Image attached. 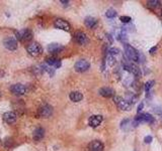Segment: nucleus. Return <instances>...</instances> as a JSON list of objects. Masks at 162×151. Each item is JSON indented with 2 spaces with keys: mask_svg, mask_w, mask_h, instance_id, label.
<instances>
[{
  "mask_svg": "<svg viewBox=\"0 0 162 151\" xmlns=\"http://www.w3.org/2000/svg\"><path fill=\"white\" fill-rule=\"evenodd\" d=\"M125 54H126L127 58L130 61L140 62V54H139V52L133 46H131L130 44H125Z\"/></svg>",
  "mask_w": 162,
  "mask_h": 151,
  "instance_id": "nucleus-1",
  "label": "nucleus"
},
{
  "mask_svg": "<svg viewBox=\"0 0 162 151\" xmlns=\"http://www.w3.org/2000/svg\"><path fill=\"white\" fill-rule=\"evenodd\" d=\"M15 35L18 40H20L22 42H26V41H30L32 38V32L28 28H24V29L19 30V31H16Z\"/></svg>",
  "mask_w": 162,
  "mask_h": 151,
  "instance_id": "nucleus-2",
  "label": "nucleus"
},
{
  "mask_svg": "<svg viewBox=\"0 0 162 151\" xmlns=\"http://www.w3.org/2000/svg\"><path fill=\"white\" fill-rule=\"evenodd\" d=\"M26 50L32 56H39L42 54V48L38 42H32L26 46Z\"/></svg>",
  "mask_w": 162,
  "mask_h": 151,
  "instance_id": "nucleus-3",
  "label": "nucleus"
},
{
  "mask_svg": "<svg viewBox=\"0 0 162 151\" xmlns=\"http://www.w3.org/2000/svg\"><path fill=\"white\" fill-rule=\"evenodd\" d=\"M114 103L117 104L119 108L123 111H129L131 109V103L127 100L123 99L122 97H114Z\"/></svg>",
  "mask_w": 162,
  "mask_h": 151,
  "instance_id": "nucleus-4",
  "label": "nucleus"
},
{
  "mask_svg": "<svg viewBox=\"0 0 162 151\" xmlns=\"http://www.w3.org/2000/svg\"><path fill=\"white\" fill-rule=\"evenodd\" d=\"M123 67H124V70L132 73L135 77H141V71L136 65L132 64V63H125Z\"/></svg>",
  "mask_w": 162,
  "mask_h": 151,
  "instance_id": "nucleus-5",
  "label": "nucleus"
},
{
  "mask_svg": "<svg viewBox=\"0 0 162 151\" xmlns=\"http://www.w3.org/2000/svg\"><path fill=\"white\" fill-rule=\"evenodd\" d=\"M52 114H53V107L48 105V104L43 105L42 107H40V109H39V116H41V117H43V118L51 117Z\"/></svg>",
  "mask_w": 162,
  "mask_h": 151,
  "instance_id": "nucleus-6",
  "label": "nucleus"
},
{
  "mask_svg": "<svg viewBox=\"0 0 162 151\" xmlns=\"http://www.w3.org/2000/svg\"><path fill=\"white\" fill-rule=\"evenodd\" d=\"M10 91L13 95L21 96L26 93V88L22 84H14L10 87Z\"/></svg>",
  "mask_w": 162,
  "mask_h": 151,
  "instance_id": "nucleus-7",
  "label": "nucleus"
},
{
  "mask_svg": "<svg viewBox=\"0 0 162 151\" xmlns=\"http://www.w3.org/2000/svg\"><path fill=\"white\" fill-rule=\"evenodd\" d=\"M142 122H145V123H153L154 122V117L150 114L146 113V114H141V115L137 116L136 119H135V124H139L142 123Z\"/></svg>",
  "mask_w": 162,
  "mask_h": 151,
  "instance_id": "nucleus-8",
  "label": "nucleus"
},
{
  "mask_svg": "<svg viewBox=\"0 0 162 151\" xmlns=\"http://www.w3.org/2000/svg\"><path fill=\"white\" fill-rule=\"evenodd\" d=\"M3 44L9 50H15L17 48V41H16L15 38L11 37V36H8V37L4 38Z\"/></svg>",
  "mask_w": 162,
  "mask_h": 151,
  "instance_id": "nucleus-9",
  "label": "nucleus"
},
{
  "mask_svg": "<svg viewBox=\"0 0 162 151\" xmlns=\"http://www.w3.org/2000/svg\"><path fill=\"white\" fill-rule=\"evenodd\" d=\"M74 68H75V71H76V72L83 73V72H86V71L90 68V64L85 60H80L75 64Z\"/></svg>",
  "mask_w": 162,
  "mask_h": 151,
  "instance_id": "nucleus-10",
  "label": "nucleus"
},
{
  "mask_svg": "<svg viewBox=\"0 0 162 151\" xmlns=\"http://www.w3.org/2000/svg\"><path fill=\"white\" fill-rule=\"evenodd\" d=\"M54 26L56 28H58V29H62V30H65V31H69L71 28L70 24L66 20L62 19V18H58V19L55 20Z\"/></svg>",
  "mask_w": 162,
  "mask_h": 151,
  "instance_id": "nucleus-11",
  "label": "nucleus"
},
{
  "mask_svg": "<svg viewBox=\"0 0 162 151\" xmlns=\"http://www.w3.org/2000/svg\"><path fill=\"white\" fill-rule=\"evenodd\" d=\"M74 39L75 41L77 42L78 44H81V46H84L88 42V38L86 36V34L82 31H77L75 32L74 34Z\"/></svg>",
  "mask_w": 162,
  "mask_h": 151,
  "instance_id": "nucleus-12",
  "label": "nucleus"
},
{
  "mask_svg": "<svg viewBox=\"0 0 162 151\" xmlns=\"http://www.w3.org/2000/svg\"><path fill=\"white\" fill-rule=\"evenodd\" d=\"M103 144L99 140H94L91 141L88 145V150L89 151H103Z\"/></svg>",
  "mask_w": 162,
  "mask_h": 151,
  "instance_id": "nucleus-13",
  "label": "nucleus"
},
{
  "mask_svg": "<svg viewBox=\"0 0 162 151\" xmlns=\"http://www.w3.org/2000/svg\"><path fill=\"white\" fill-rule=\"evenodd\" d=\"M64 50V46L59 44H51L48 46V52L52 54H57Z\"/></svg>",
  "mask_w": 162,
  "mask_h": 151,
  "instance_id": "nucleus-14",
  "label": "nucleus"
},
{
  "mask_svg": "<svg viewBox=\"0 0 162 151\" xmlns=\"http://www.w3.org/2000/svg\"><path fill=\"white\" fill-rule=\"evenodd\" d=\"M102 120H103V118L100 115L91 116V117L89 118V126H91V127H97V126L100 125Z\"/></svg>",
  "mask_w": 162,
  "mask_h": 151,
  "instance_id": "nucleus-15",
  "label": "nucleus"
},
{
  "mask_svg": "<svg viewBox=\"0 0 162 151\" xmlns=\"http://www.w3.org/2000/svg\"><path fill=\"white\" fill-rule=\"evenodd\" d=\"M3 119L7 124H13L16 121V114L14 112H6L3 115Z\"/></svg>",
  "mask_w": 162,
  "mask_h": 151,
  "instance_id": "nucleus-16",
  "label": "nucleus"
},
{
  "mask_svg": "<svg viewBox=\"0 0 162 151\" xmlns=\"http://www.w3.org/2000/svg\"><path fill=\"white\" fill-rule=\"evenodd\" d=\"M46 63L50 67H54L55 69H59L61 67V61L57 58H54V56L46 58Z\"/></svg>",
  "mask_w": 162,
  "mask_h": 151,
  "instance_id": "nucleus-17",
  "label": "nucleus"
},
{
  "mask_svg": "<svg viewBox=\"0 0 162 151\" xmlns=\"http://www.w3.org/2000/svg\"><path fill=\"white\" fill-rule=\"evenodd\" d=\"M99 94L102 96V97L110 98L114 95V91L112 89H110V88L104 87V88H101V89L99 90Z\"/></svg>",
  "mask_w": 162,
  "mask_h": 151,
  "instance_id": "nucleus-18",
  "label": "nucleus"
},
{
  "mask_svg": "<svg viewBox=\"0 0 162 151\" xmlns=\"http://www.w3.org/2000/svg\"><path fill=\"white\" fill-rule=\"evenodd\" d=\"M84 23H85L86 27H88V28H94L96 25H97V20H96L94 17L88 16V17H86L85 20H84Z\"/></svg>",
  "mask_w": 162,
  "mask_h": 151,
  "instance_id": "nucleus-19",
  "label": "nucleus"
},
{
  "mask_svg": "<svg viewBox=\"0 0 162 151\" xmlns=\"http://www.w3.org/2000/svg\"><path fill=\"white\" fill-rule=\"evenodd\" d=\"M45 136V130L43 129L42 127L37 128L36 130L34 131V139L36 141H40L41 139H43Z\"/></svg>",
  "mask_w": 162,
  "mask_h": 151,
  "instance_id": "nucleus-20",
  "label": "nucleus"
},
{
  "mask_svg": "<svg viewBox=\"0 0 162 151\" xmlns=\"http://www.w3.org/2000/svg\"><path fill=\"white\" fill-rule=\"evenodd\" d=\"M69 98H70L71 101L73 102H80L82 99H83V95L78 91H74V92H71L70 95H69Z\"/></svg>",
  "mask_w": 162,
  "mask_h": 151,
  "instance_id": "nucleus-21",
  "label": "nucleus"
},
{
  "mask_svg": "<svg viewBox=\"0 0 162 151\" xmlns=\"http://www.w3.org/2000/svg\"><path fill=\"white\" fill-rule=\"evenodd\" d=\"M160 3L161 2L159 1V0H149V1L147 2V5H148L149 8L155 9V8H157V7L160 6Z\"/></svg>",
  "mask_w": 162,
  "mask_h": 151,
  "instance_id": "nucleus-22",
  "label": "nucleus"
},
{
  "mask_svg": "<svg viewBox=\"0 0 162 151\" xmlns=\"http://www.w3.org/2000/svg\"><path fill=\"white\" fill-rule=\"evenodd\" d=\"M105 15H106V17H108V18H114V16L117 15V11L114 9H112V8H110V9H108V11H106Z\"/></svg>",
  "mask_w": 162,
  "mask_h": 151,
  "instance_id": "nucleus-23",
  "label": "nucleus"
},
{
  "mask_svg": "<svg viewBox=\"0 0 162 151\" xmlns=\"http://www.w3.org/2000/svg\"><path fill=\"white\" fill-rule=\"evenodd\" d=\"M154 83H155L154 81H149V82H147V83L145 84V90H146V92H149V90H150L151 88L153 87Z\"/></svg>",
  "mask_w": 162,
  "mask_h": 151,
  "instance_id": "nucleus-24",
  "label": "nucleus"
},
{
  "mask_svg": "<svg viewBox=\"0 0 162 151\" xmlns=\"http://www.w3.org/2000/svg\"><path fill=\"white\" fill-rule=\"evenodd\" d=\"M120 20L123 22V23H128V22H130L132 19H131L130 16H121Z\"/></svg>",
  "mask_w": 162,
  "mask_h": 151,
  "instance_id": "nucleus-25",
  "label": "nucleus"
},
{
  "mask_svg": "<svg viewBox=\"0 0 162 151\" xmlns=\"http://www.w3.org/2000/svg\"><path fill=\"white\" fill-rule=\"evenodd\" d=\"M120 50L118 48H110V56H114V54H118Z\"/></svg>",
  "mask_w": 162,
  "mask_h": 151,
  "instance_id": "nucleus-26",
  "label": "nucleus"
},
{
  "mask_svg": "<svg viewBox=\"0 0 162 151\" xmlns=\"http://www.w3.org/2000/svg\"><path fill=\"white\" fill-rule=\"evenodd\" d=\"M144 141H145V143H151V142H152V136H146Z\"/></svg>",
  "mask_w": 162,
  "mask_h": 151,
  "instance_id": "nucleus-27",
  "label": "nucleus"
},
{
  "mask_svg": "<svg viewBox=\"0 0 162 151\" xmlns=\"http://www.w3.org/2000/svg\"><path fill=\"white\" fill-rule=\"evenodd\" d=\"M156 50H157L156 46H154V48H151V50H150V54H153L155 52H156Z\"/></svg>",
  "mask_w": 162,
  "mask_h": 151,
  "instance_id": "nucleus-28",
  "label": "nucleus"
},
{
  "mask_svg": "<svg viewBox=\"0 0 162 151\" xmlns=\"http://www.w3.org/2000/svg\"><path fill=\"white\" fill-rule=\"evenodd\" d=\"M142 108H143V104L141 103L140 105H139V107H138V112H140L141 110H142Z\"/></svg>",
  "mask_w": 162,
  "mask_h": 151,
  "instance_id": "nucleus-29",
  "label": "nucleus"
},
{
  "mask_svg": "<svg viewBox=\"0 0 162 151\" xmlns=\"http://www.w3.org/2000/svg\"><path fill=\"white\" fill-rule=\"evenodd\" d=\"M61 3H63V4H65V5H66V4H68L69 2L68 1H65V0H61Z\"/></svg>",
  "mask_w": 162,
  "mask_h": 151,
  "instance_id": "nucleus-30",
  "label": "nucleus"
},
{
  "mask_svg": "<svg viewBox=\"0 0 162 151\" xmlns=\"http://www.w3.org/2000/svg\"><path fill=\"white\" fill-rule=\"evenodd\" d=\"M161 15H162V11H161Z\"/></svg>",
  "mask_w": 162,
  "mask_h": 151,
  "instance_id": "nucleus-31",
  "label": "nucleus"
}]
</instances>
